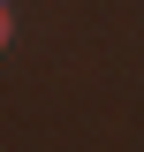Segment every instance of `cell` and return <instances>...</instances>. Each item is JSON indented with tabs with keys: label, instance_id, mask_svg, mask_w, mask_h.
<instances>
[{
	"label": "cell",
	"instance_id": "6da1fadb",
	"mask_svg": "<svg viewBox=\"0 0 144 152\" xmlns=\"http://www.w3.org/2000/svg\"><path fill=\"white\" fill-rule=\"evenodd\" d=\"M0 46H8V0H0Z\"/></svg>",
	"mask_w": 144,
	"mask_h": 152
}]
</instances>
